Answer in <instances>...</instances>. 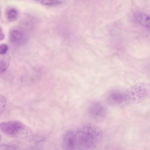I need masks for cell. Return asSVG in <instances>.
<instances>
[{"instance_id": "obj_6", "label": "cell", "mask_w": 150, "mask_h": 150, "mask_svg": "<svg viewBox=\"0 0 150 150\" xmlns=\"http://www.w3.org/2000/svg\"><path fill=\"white\" fill-rule=\"evenodd\" d=\"M124 92L117 89L110 91L106 97L107 102L112 105L116 106L121 104L125 102Z\"/></svg>"}, {"instance_id": "obj_5", "label": "cell", "mask_w": 150, "mask_h": 150, "mask_svg": "<svg viewBox=\"0 0 150 150\" xmlns=\"http://www.w3.org/2000/svg\"><path fill=\"white\" fill-rule=\"evenodd\" d=\"M61 146L63 150H74L76 147L75 131L69 130L64 134Z\"/></svg>"}, {"instance_id": "obj_2", "label": "cell", "mask_w": 150, "mask_h": 150, "mask_svg": "<svg viewBox=\"0 0 150 150\" xmlns=\"http://www.w3.org/2000/svg\"><path fill=\"white\" fill-rule=\"evenodd\" d=\"M125 101L130 105L139 103L150 95V84L147 83H137L124 92Z\"/></svg>"}, {"instance_id": "obj_13", "label": "cell", "mask_w": 150, "mask_h": 150, "mask_svg": "<svg viewBox=\"0 0 150 150\" xmlns=\"http://www.w3.org/2000/svg\"><path fill=\"white\" fill-rule=\"evenodd\" d=\"M0 113L1 115L4 109L6 103V98L3 95H0Z\"/></svg>"}, {"instance_id": "obj_10", "label": "cell", "mask_w": 150, "mask_h": 150, "mask_svg": "<svg viewBox=\"0 0 150 150\" xmlns=\"http://www.w3.org/2000/svg\"><path fill=\"white\" fill-rule=\"evenodd\" d=\"M41 4L47 6H54L62 3L61 1L57 0H41L38 1Z\"/></svg>"}, {"instance_id": "obj_14", "label": "cell", "mask_w": 150, "mask_h": 150, "mask_svg": "<svg viewBox=\"0 0 150 150\" xmlns=\"http://www.w3.org/2000/svg\"><path fill=\"white\" fill-rule=\"evenodd\" d=\"M8 49L7 45L5 44H2L0 46V54L1 55H3L7 52Z\"/></svg>"}, {"instance_id": "obj_4", "label": "cell", "mask_w": 150, "mask_h": 150, "mask_svg": "<svg viewBox=\"0 0 150 150\" xmlns=\"http://www.w3.org/2000/svg\"><path fill=\"white\" fill-rule=\"evenodd\" d=\"M107 109L103 103L98 101L92 103L88 106L87 112L89 117L96 121H102L105 117Z\"/></svg>"}, {"instance_id": "obj_7", "label": "cell", "mask_w": 150, "mask_h": 150, "mask_svg": "<svg viewBox=\"0 0 150 150\" xmlns=\"http://www.w3.org/2000/svg\"><path fill=\"white\" fill-rule=\"evenodd\" d=\"M10 41L14 45L20 46L23 45L26 42V38L24 33L18 29H13L9 33Z\"/></svg>"}, {"instance_id": "obj_11", "label": "cell", "mask_w": 150, "mask_h": 150, "mask_svg": "<svg viewBox=\"0 0 150 150\" xmlns=\"http://www.w3.org/2000/svg\"><path fill=\"white\" fill-rule=\"evenodd\" d=\"M17 147L11 144H2L0 146V150H17Z\"/></svg>"}, {"instance_id": "obj_9", "label": "cell", "mask_w": 150, "mask_h": 150, "mask_svg": "<svg viewBox=\"0 0 150 150\" xmlns=\"http://www.w3.org/2000/svg\"><path fill=\"white\" fill-rule=\"evenodd\" d=\"M18 15V10L15 8H11L8 9L6 12V15L8 20L10 21H15Z\"/></svg>"}, {"instance_id": "obj_16", "label": "cell", "mask_w": 150, "mask_h": 150, "mask_svg": "<svg viewBox=\"0 0 150 150\" xmlns=\"http://www.w3.org/2000/svg\"></svg>"}, {"instance_id": "obj_3", "label": "cell", "mask_w": 150, "mask_h": 150, "mask_svg": "<svg viewBox=\"0 0 150 150\" xmlns=\"http://www.w3.org/2000/svg\"><path fill=\"white\" fill-rule=\"evenodd\" d=\"M25 128V125L18 120L3 122L0 125L1 131L6 135L12 137L18 135Z\"/></svg>"}, {"instance_id": "obj_12", "label": "cell", "mask_w": 150, "mask_h": 150, "mask_svg": "<svg viewBox=\"0 0 150 150\" xmlns=\"http://www.w3.org/2000/svg\"><path fill=\"white\" fill-rule=\"evenodd\" d=\"M0 73L4 72L6 69L9 64V62L6 60H0Z\"/></svg>"}, {"instance_id": "obj_1", "label": "cell", "mask_w": 150, "mask_h": 150, "mask_svg": "<svg viewBox=\"0 0 150 150\" xmlns=\"http://www.w3.org/2000/svg\"><path fill=\"white\" fill-rule=\"evenodd\" d=\"M75 133L76 149L78 150H90L95 148L101 142L103 136L101 130L98 126L90 124L79 127Z\"/></svg>"}, {"instance_id": "obj_8", "label": "cell", "mask_w": 150, "mask_h": 150, "mask_svg": "<svg viewBox=\"0 0 150 150\" xmlns=\"http://www.w3.org/2000/svg\"><path fill=\"white\" fill-rule=\"evenodd\" d=\"M135 21L142 26L150 28V17L146 14L141 12H137L134 14Z\"/></svg>"}, {"instance_id": "obj_15", "label": "cell", "mask_w": 150, "mask_h": 150, "mask_svg": "<svg viewBox=\"0 0 150 150\" xmlns=\"http://www.w3.org/2000/svg\"><path fill=\"white\" fill-rule=\"evenodd\" d=\"M4 37V34L3 33L1 29V31H0V40H3Z\"/></svg>"}]
</instances>
